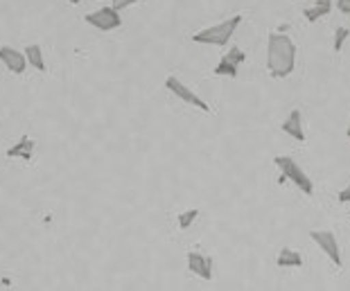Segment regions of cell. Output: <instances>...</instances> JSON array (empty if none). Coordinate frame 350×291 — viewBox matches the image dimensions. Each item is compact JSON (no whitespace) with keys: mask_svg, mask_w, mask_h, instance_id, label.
Wrapping results in <instances>:
<instances>
[{"mask_svg":"<svg viewBox=\"0 0 350 291\" xmlns=\"http://www.w3.org/2000/svg\"><path fill=\"white\" fill-rule=\"evenodd\" d=\"M267 68L273 79H285L296 68V46L285 34H269L267 43Z\"/></svg>","mask_w":350,"mask_h":291,"instance_id":"1","label":"cell"},{"mask_svg":"<svg viewBox=\"0 0 350 291\" xmlns=\"http://www.w3.org/2000/svg\"><path fill=\"white\" fill-rule=\"evenodd\" d=\"M242 23V16L240 14H235V16H230L226 20H221V23L213 25V27H206L201 29V32H195L190 36L192 43H206V46H221L224 48L226 43L230 41V36L235 34V29L240 27Z\"/></svg>","mask_w":350,"mask_h":291,"instance_id":"2","label":"cell"},{"mask_svg":"<svg viewBox=\"0 0 350 291\" xmlns=\"http://www.w3.org/2000/svg\"><path fill=\"white\" fill-rule=\"evenodd\" d=\"M273 163H275V167L282 171V178H289V181H292L299 190H303L308 197L314 194V183H312V178L305 174L294 158H289V156H275Z\"/></svg>","mask_w":350,"mask_h":291,"instance_id":"3","label":"cell"},{"mask_svg":"<svg viewBox=\"0 0 350 291\" xmlns=\"http://www.w3.org/2000/svg\"><path fill=\"white\" fill-rule=\"evenodd\" d=\"M84 20L88 25H93L95 29H100V32H113L122 25V16L120 12L116 10L113 5L111 7H100L98 12H88Z\"/></svg>","mask_w":350,"mask_h":291,"instance_id":"4","label":"cell"},{"mask_svg":"<svg viewBox=\"0 0 350 291\" xmlns=\"http://www.w3.org/2000/svg\"><path fill=\"white\" fill-rule=\"evenodd\" d=\"M165 88H167V91L172 93V95H176L181 102L190 104V107H197L199 111H204V113H211V107H208V102L201 100V97H199L195 91H192V88L185 86L181 79L174 77V74H170V77L165 79Z\"/></svg>","mask_w":350,"mask_h":291,"instance_id":"5","label":"cell"},{"mask_svg":"<svg viewBox=\"0 0 350 291\" xmlns=\"http://www.w3.org/2000/svg\"><path fill=\"white\" fill-rule=\"evenodd\" d=\"M310 240L332 260L334 266L344 264V260H341V251H339V242H337V237H334L332 230H310Z\"/></svg>","mask_w":350,"mask_h":291,"instance_id":"6","label":"cell"},{"mask_svg":"<svg viewBox=\"0 0 350 291\" xmlns=\"http://www.w3.org/2000/svg\"><path fill=\"white\" fill-rule=\"evenodd\" d=\"M244 59H247V55L240 50V48H230L226 55H224V59L215 66V74L217 77H237V70H240V66L244 64Z\"/></svg>","mask_w":350,"mask_h":291,"instance_id":"7","label":"cell"},{"mask_svg":"<svg viewBox=\"0 0 350 291\" xmlns=\"http://www.w3.org/2000/svg\"><path fill=\"white\" fill-rule=\"evenodd\" d=\"M0 64L5 66L7 70L14 74H23L27 68V57L21 50L12 48V46H0Z\"/></svg>","mask_w":350,"mask_h":291,"instance_id":"8","label":"cell"},{"mask_svg":"<svg viewBox=\"0 0 350 291\" xmlns=\"http://www.w3.org/2000/svg\"><path fill=\"white\" fill-rule=\"evenodd\" d=\"M188 268L195 275H199V278L213 280V258L204 255V253H199V251L188 253Z\"/></svg>","mask_w":350,"mask_h":291,"instance_id":"9","label":"cell"},{"mask_svg":"<svg viewBox=\"0 0 350 291\" xmlns=\"http://www.w3.org/2000/svg\"><path fill=\"white\" fill-rule=\"evenodd\" d=\"M282 131L287 136H292L296 143H305V131H303V115L299 109H294L292 113L287 115V120L282 122Z\"/></svg>","mask_w":350,"mask_h":291,"instance_id":"10","label":"cell"},{"mask_svg":"<svg viewBox=\"0 0 350 291\" xmlns=\"http://www.w3.org/2000/svg\"><path fill=\"white\" fill-rule=\"evenodd\" d=\"M34 149H36V143L32 138L23 136L18 140L16 145L7 149V158H21V161H32L34 156Z\"/></svg>","mask_w":350,"mask_h":291,"instance_id":"11","label":"cell"},{"mask_svg":"<svg viewBox=\"0 0 350 291\" xmlns=\"http://www.w3.org/2000/svg\"><path fill=\"white\" fill-rule=\"evenodd\" d=\"M332 12V0H317L314 7H310V10H303V16L310 20V23H314L321 16H327V14Z\"/></svg>","mask_w":350,"mask_h":291,"instance_id":"12","label":"cell"},{"mask_svg":"<svg viewBox=\"0 0 350 291\" xmlns=\"http://www.w3.org/2000/svg\"><path fill=\"white\" fill-rule=\"evenodd\" d=\"M275 264L280 268H296V266H303V258L299 251H292V249H282L278 253V260H275Z\"/></svg>","mask_w":350,"mask_h":291,"instance_id":"13","label":"cell"},{"mask_svg":"<svg viewBox=\"0 0 350 291\" xmlns=\"http://www.w3.org/2000/svg\"><path fill=\"white\" fill-rule=\"evenodd\" d=\"M25 57H27V64L32 66L34 70L43 72L46 70V59H43V48L36 46V43H32V46L25 48Z\"/></svg>","mask_w":350,"mask_h":291,"instance_id":"14","label":"cell"},{"mask_svg":"<svg viewBox=\"0 0 350 291\" xmlns=\"http://www.w3.org/2000/svg\"><path fill=\"white\" fill-rule=\"evenodd\" d=\"M348 36H350V29L348 27H337L334 29V41H332V48H334V52H341L344 50V43L348 41Z\"/></svg>","mask_w":350,"mask_h":291,"instance_id":"15","label":"cell"},{"mask_svg":"<svg viewBox=\"0 0 350 291\" xmlns=\"http://www.w3.org/2000/svg\"><path fill=\"white\" fill-rule=\"evenodd\" d=\"M197 214H199L197 208H192V210H188V212H181V214H178V228L188 230L192 226V221L197 219Z\"/></svg>","mask_w":350,"mask_h":291,"instance_id":"16","label":"cell"},{"mask_svg":"<svg viewBox=\"0 0 350 291\" xmlns=\"http://www.w3.org/2000/svg\"><path fill=\"white\" fill-rule=\"evenodd\" d=\"M136 3H138V0H111V5H113L118 12H122V10H126V7H131Z\"/></svg>","mask_w":350,"mask_h":291,"instance_id":"17","label":"cell"},{"mask_svg":"<svg viewBox=\"0 0 350 291\" xmlns=\"http://www.w3.org/2000/svg\"><path fill=\"white\" fill-rule=\"evenodd\" d=\"M337 10L341 14H350V0H337Z\"/></svg>","mask_w":350,"mask_h":291,"instance_id":"18","label":"cell"},{"mask_svg":"<svg viewBox=\"0 0 350 291\" xmlns=\"http://www.w3.org/2000/svg\"><path fill=\"white\" fill-rule=\"evenodd\" d=\"M339 201H341V204H348V201H350V185L339 192Z\"/></svg>","mask_w":350,"mask_h":291,"instance_id":"19","label":"cell"},{"mask_svg":"<svg viewBox=\"0 0 350 291\" xmlns=\"http://www.w3.org/2000/svg\"><path fill=\"white\" fill-rule=\"evenodd\" d=\"M66 3H68V5H79L81 0H66Z\"/></svg>","mask_w":350,"mask_h":291,"instance_id":"20","label":"cell"},{"mask_svg":"<svg viewBox=\"0 0 350 291\" xmlns=\"http://www.w3.org/2000/svg\"><path fill=\"white\" fill-rule=\"evenodd\" d=\"M346 136L350 138V124H348V129H346Z\"/></svg>","mask_w":350,"mask_h":291,"instance_id":"21","label":"cell"}]
</instances>
